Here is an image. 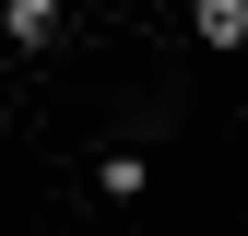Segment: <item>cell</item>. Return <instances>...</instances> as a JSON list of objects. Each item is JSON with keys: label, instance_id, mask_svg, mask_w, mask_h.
Returning <instances> with one entry per match:
<instances>
[{"label": "cell", "instance_id": "obj_1", "mask_svg": "<svg viewBox=\"0 0 248 236\" xmlns=\"http://www.w3.org/2000/svg\"><path fill=\"white\" fill-rule=\"evenodd\" d=\"M0 24H12V47H47V36H59V0H12Z\"/></svg>", "mask_w": 248, "mask_h": 236}, {"label": "cell", "instance_id": "obj_2", "mask_svg": "<svg viewBox=\"0 0 248 236\" xmlns=\"http://www.w3.org/2000/svg\"><path fill=\"white\" fill-rule=\"evenodd\" d=\"M201 47H248V0H201Z\"/></svg>", "mask_w": 248, "mask_h": 236}]
</instances>
